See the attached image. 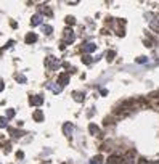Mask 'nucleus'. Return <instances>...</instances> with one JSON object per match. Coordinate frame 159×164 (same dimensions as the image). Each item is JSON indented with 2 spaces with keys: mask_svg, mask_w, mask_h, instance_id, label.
Masks as SVG:
<instances>
[{
  "mask_svg": "<svg viewBox=\"0 0 159 164\" xmlns=\"http://www.w3.org/2000/svg\"><path fill=\"white\" fill-rule=\"evenodd\" d=\"M47 15V16H52V10L48 8L47 5H40V15Z\"/></svg>",
  "mask_w": 159,
  "mask_h": 164,
  "instance_id": "obj_13",
  "label": "nucleus"
},
{
  "mask_svg": "<svg viewBox=\"0 0 159 164\" xmlns=\"http://www.w3.org/2000/svg\"><path fill=\"white\" fill-rule=\"evenodd\" d=\"M108 61H113L114 60V56H116V52H113V50H111V52H108Z\"/></svg>",
  "mask_w": 159,
  "mask_h": 164,
  "instance_id": "obj_21",
  "label": "nucleus"
},
{
  "mask_svg": "<svg viewBox=\"0 0 159 164\" xmlns=\"http://www.w3.org/2000/svg\"><path fill=\"white\" fill-rule=\"evenodd\" d=\"M8 125V119L6 118H0V129H5Z\"/></svg>",
  "mask_w": 159,
  "mask_h": 164,
  "instance_id": "obj_17",
  "label": "nucleus"
},
{
  "mask_svg": "<svg viewBox=\"0 0 159 164\" xmlns=\"http://www.w3.org/2000/svg\"><path fill=\"white\" fill-rule=\"evenodd\" d=\"M63 39H64V45H69V43H72L74 42V39H76V34H74V31L72 29H69V27H66L64 29V32H63Z\"/></svg>",
  "mask_w": 159,
  "mask_h": 164,
  "instance_id": "obj_1",
  "label": "nucleus"
},
{
  "mask_svg": "<svg viewBox=\"0 0 159 164\" xmlns=\"http://www.w3.org/2000/svg\"><path fill=\"white\" fill-rule=\"evenodd\" d=\"M66 24H69V26L76 24V19H74V16H67V18H66Z\"/></svg>",
  "mask_w": 159,
  "mask_h": 164,
  "instance_id": "obj_18",
  "label": "nucleus"
},
{
  "mask_svg": "<svg viewBox=\"0 0 159 164\" xmlns=\"http://www.w3.org/2000/svg\"><path fill=\"white\" fill-rule=\"evenodd\" d=\"M137 63H146V58H145V56H140V58H137Z\"/></svg>",
  "mask_w": 159,
  "mask_h": 164,
  "instance_id": "obj_25",
  "label": "nucleus"
},
{
  "mask_svg": "<svg viewBox=\"0 0 159 164\" xmlns=\"http://www.w3.org/2000/svg\"><path fill=\"white\" fill-rule=\"evenodd\" d=\"M16 81L21 82V84H24V82H26V77H23V76H16Z\"/></svg>",
  "mask_w": 159,
  "mask_h": 164,
  "instance_id": "obj_24",
  "label": "nucleus"
},
{
  "mask_svg": "<svg viewBox=\"0 0 159 164\" xmlns=\"http://www.w3.org/2000/svg\"><path fill=\"white\" fill-rule=\"evenodd\" d=\"M45 63H47V66H48V68H52V69H56V68L60 66V61L56 60L55 56H48V58H47V61H45Z\"/></svg>",
  "mask_w": 159,
  "mask_h": 164,
  "instance_id": "obj_2",
  "label": "nucleus"
},
{
  "mask_svg": "<svg viewBox=\"0 0 159 164\" xmlns=\"http://www.w3.org/2000/svg\"><path fill=\"white\" fill-rule=\"evenodd\" d=\"M3 90V84H0V92H2Z\"/></svg>",
  "mask_w": 159,
  "mask_h": 164,
  "instance_id": "obj_28",
  "label": "nucleus"
},
{
  "mask_svg": "<svg viewBox=\"0 0 159 164\" xmlns=\"http://www.w3.org/2000/svg\"><path fill=\"white\" fill-rule=\"evenodd\" d=\"M48 88H50V90H52V92H55V93H60L63 87H61V85H58V84H56V82H52V84L48 85Z\"/></svg>",
  "mask_w": 159,
  "mask_h": 164,
  "instance_id": "obj_10",
  "label": "nucleus"
},
{
  "mask_svg": "<svg viewBox=\"0 0 159 164\" xmlns=\"http://www.w3.org/2000/svg\"><path fill=\"white\" fill-rule=\"evenodd\" d=\"M42 32L43 34H52L53 32V27L52 26H42Z\"/></svg>",
  "mask_w": 159,
  "mask_h": 164,
  "instance_id": "obj_16",
  "label": "nucleus"
},
{
  "mask_svg": "<svg viewBox=\"0 0 159 164\" xmlns=\"http://www.w3.org/2000/svg\"><path fill=\"white\" fill-rule=\"evenodd\" d=\"M31 24L32 26H37V24H42V15H34L32 16V19H31Z\"/></svg>",
  "mask_w": 159,
  "mask_h": 164,
  "instance_id": "obj_9",
  "label": "nucleus"
},
{
  "mask_svg": "<svg viewBox=\"0 0 159 164\" xmlns=\"http://www.w3.org/2000/svg\"><path fill=\"white\" fill-rule=\"evenodd\" d=\"M137 164H151V163H150V161H146L145 158H141V159H140V161H138Z\"/></svg>",
  "mask_w": 159,
  "mask_h": 164,
  "instance_id": "obj_27",
  "label": "nucleus"
},
{
  "mask_svg": "<svg viewBox=\"0 0 159 164\" xmlns=\"http://www.w3.org/2000/svg\"><path fill=\"white\" fill-rule=\"evenodd\" d=\"M122 164H135V159H133V158H130V156H127V158L122 161Z\"/></svg>",
  "mask_w": 159,
  "mask_h": 164,
  "instance_id": "obj_19",
  "label": "nucleus"
},
{
  "mask_svg": "<svg viewBox=\"0 0 159 164\" xmlns=\"http://www.w3.org/2000/svg\"><path fill=\"white\" fill-rule=\"evenodd\" d=\"M106 164H122V158L121 156H109Z\"/></svg>",
  "mask_w": 159,
  "mask_h": 164,
  "instance_id": "obj_7",
  "label": "nucleus"
},
{
  "mask_svg": "<svg viewBox=\"0 0 159 164\" xmlns=\"http://www.w3.org/2000/svg\"><path fill=\"white\" fill-rule=\"evenodd\" d=\"M15 116V109H8L6 111V118H13Z\"/></svg>",
  "mask_w": 159,
  "mask_h": 164,
  "instance_id": "obj_23",
  "label": "nucleus"
},
{
  "mask_svg": "<svg viewBox=\"0 0 159 164\" xmlns=\"http://www.w3.org/2000/svg\"><path fill=\"white\" fill-rule=\"evenodd\" d=\"M90 164H103V156L101 155H97L90 159Z\"/></svg>",
  "mask_w": 159,
  "mask_h": 164,
  "instance_id": "obj_12",
  "label": "nucleus"
},
{
  "mask_svg": "<svg viewBox=\"0 0 159 164\" xmlns=\"http://www.w3.org/2000/svg\"><path fill=\"white\" fill-rule=\"evenodd\" d=\"M67 82H69V74H67V73L60 74V77H58V84L61 85V87H64V85H67Z\"/></svg>",
  "mask_w": 159,
  "mask_h": 164,
  "instance_id": "obj_4",
  "label": "nucleus"
},
{
  "mask_svg": "<svg viewBox=\"0 0 159 164\" xmlns=\"http://www.w3.org/2000/svg\"><path fill=\"white\" fill-rule=\"evenodd\" d=\"M74 98H76V101H79V103H80V101H84V93H80V92H74Z\"/></svg>",
  "mask_w": 159,
  "mask_h": 164,
  "instance_id": "obj_15",
  "label": "nucleus"
},
{
  "mask_svg": "<svg viewBox=\"0 0 159 164\" xmlns=\"http://www.w3.org/2000/svg\"><path fill=\"white\" fill-rule=\"evenodd\" d=\"M82 61L85 64H90V63H92V56H90V55H85V56L82 58Z\"/></svg>",
  "mask_w": 159,
  "mask_h": 164,
  "instance_id": "obj_20",
  "label": "nucleus"
},
{
  "mask_svg": "<svg viewBox=\"0 0 159 164\" xmlns=\"http://www.w3.org/2000/svg\"><path fill=\"white\" fill-rule=\"evenodd\" d=\"M74 130V124H71V122H66V124L63 125V132L66 137H71V134H72Z\"/></svg>",
  "mask_w": 159,
  "mask_h": 164,
  "instance_id": "obj_5",
  "label": "nucleus"
},
{
  "mask_svg": "<svg viewBox=\"0 0 159 164\" xmlns=\"http://www.w3.org/2000/svg\"><path fill=\"white\" fill-rule=\"evenodd\" d=\"M89 130H90V134H92V135H100V127H98L97 124H90Z\"/></svg>",
  "mask_w": 159,
  "mask_h": 164,
  "instance_id": "obj_11",
  "label": "nucleus"
},
{
  "mask_svg": "<svg viewBox=\"0 0 159 164\" xmlns=\"http://www.w3.org/2000/svg\"><path fill=\"white\" fill-rule=\"evenodd\" d=\"M16 158H18V159H23V158H24V153H23V151H18V153H16Z\"/></svg>",
  "mask_w": 159,
  "mask_h": 164,
  "instance_id": "obj_26",
  "label": "nucleus"
},
{
  "mask_svg": "<svg viewBox=\"0 0 159 164\" xmlns=\"http://www.w3.org/2000/svg\"><path fill=\"white\" fill-rule=\"evenodd\" d=\"M29 103H31V105H42L43 103V98L40 97V95H39V97L35 95V97H31V98H29Z\"/></svg>",
  "mask_w": 159,
  "mask_h": 164,
  "instance_id": "obj_8",
  "label": "nucleus"
},
{
  "mask_svg": "<svg viewBox=\"0 0 159 164\" xmlns=\"http://www.w3.org/2000/svg\"><path fill=\"white\" fill-rule=\"evenodd\" d=\"M10 132H11V135H15V137H21V135H23L21 130H13V129H11Z\"/></svg>",
  "mask_w": 159,
  "mask_h": 164,
  "instance_id": "obj_22",
  "label": "nucleus"
},
{
  "mask_svg": "<svg viewBox=\"0 0 159 164\" xmlns=\"http://www.w3.org/2000/svg\"><path fill=\"white\" fill-rule=\"evenodd\" d=\"M95 50H97V45H95V43H92V42L84 43V45H82V52H85V53H92V52H95Z\"/></svg>",
  "mask_w": 159,
  "mask_h": 164,
  "instance_id": "obj_3",
  "label": "nucleus"
},
{
  "mask_svg": "<svg viewBox=\"0 0 159 164\" xmlns=\"http://www.w3.org/2000/svg\"><path fill=\"white\" fill-rule=\"evenodd\" d=\"M24 40H26V43H34L37 40V34L35 32H28L26 37H24Z\"/></svg>",
  "mask_w": 159,
  "mask_h": 164,
  "instance_id": "obj_6",
  "label": "nucleus"
},
{
  "mask_svg": "<svg viewBox=\"0 0 159 164\" xmlns=\"http://www.w3.org/2000/svg\"><path fill=\"white\" fill-rule=\"evenodd\" d=\"M34 119H35V121H43V113L42 111H40V109H39V111H35V113H34Z\"/></svg>",
  "mask_w": 159,
  "mask_h": 164,
  "instance_id": "obj_14",
  "label": "nucleus"
}]
</instances>
